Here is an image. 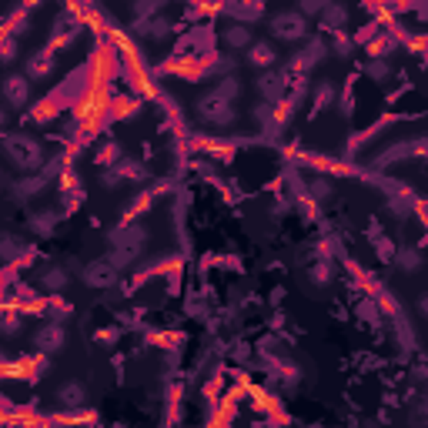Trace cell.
Segmentation results:
<instances>
[{
  "label": "cell",
  "instance_id": "obj_1",
  "mask_svg": "<svg viewBox=\"0 0 428 428\" xmlns=\"http://www.w3.org/2000/svg\"><path fill=\"white\" fill-rule=\"evenodd\" d=\"M3 151H7V161L17 168V171H37L44 164V148L37 137H27V134H7L3 141Z\"/></svg>",
  "mask_w": 428,
  "mask_h": 428
},
{
  "label": "cell",
  "instance_id": "obj_2",
  "mask_svg": "<svg viewBox=\"0 0 428 428\" xmlns=\"http://www.w3.org/2000/svg\"><path fill=\"white\" fill-rule=\"evenodd\" d=\"M274 40H285V44H294V40H305L308 37V20L301 17L298 10H281L274 14L271 24H268Z\"/></svg>",
  "mask_w": 428,
  "mask_h": 428
},
{
  "label": "cell",
  "instance_id": "obj_3",
  "mask_svg": "<svg viewBox=\"0 0 428 428\" xmlns=\"http://www.w3.org/2000/svg\"><path fill=\"white\" fill-rule=\"evenodd\" d=\"M198 114L207 120V124H214V127H231L235 120H238V111L231 107V104H224L221 97H214V94H207L198 101Z\"/></svg>",
  "mask_w": 428,
  "mask_h": 428
},
{
  "label": "cell",
  "instance_id": "obj_4",
  "mask_svg": "<svg viewBox=\"0 0 428 428\" xmlns=\"http://www.w3.org/2000/svg\"><path fill=\"white\" fill-rule=\"evenodd\" d=\"M64 342H68V331H64V325H57V322L40 325L34 335V348L40 355H57V351L64 348Z\"/></svg>",
  "mask_w": 428,
  "mask_h": 428
},
{
  "label": "cell",
  "instance_id": "obj_5",
  "mask_svg": "<svg viewBox=\"0 0 428 428\" xmlns=\"http://www.w3.org/2000/svg\"><path fill=\"white\" fill-rule=\"evenodd\" d=\"M81 281H84L87 288H111L114 281H118V268L111 264V257H104V261H94V264H87L84 271H81Z\"/></svg>",
  "mask_w": 428,
  "mask_h": 428
},
{
  "label": "cell",
  "instance_id": "obj_6",
  "mask_svg": "<svg viewBox=\"0 0 428 428\" xmlns=\"http://www.w3.org/2000/svg\"><path fill=\"white\" fill-rule=\"evenodd\" d=\"M3 97H7V104H10L14 111L27 107V101H31V77H27V74H10V77L3 81Z\"/></svg>",
  "mask_w": 428,
  "mask_h": 428
},
{
  "label": "cell",
  "instance_id": "obj_7",
  "mask_svg": "<svg viewBox=\"0 0 428 428\" xmlns=\"http://www.w3.org/2000/svg\"><path fill=\"white\" fill-rule=\"evenodd\" d=\"M325 54H328L325 40H322V37H311L308 44H305V51L292 57V70H298V74H301V70H311L318 61H322V57H325Z\"/></svg>",
  "mask_w": 428,
  "mask_h": 428
},
{
  "label": "cell",
  "instance_id": "obj_8",
  "mask_svg": "<svg viewBox=\"0 0 428 428\" xmlns=\"http://www.w3.org/2000/svg\"><path fill=\"white\" fill-rule=\"evenodd\" d=\"M285 90H288V77H285V74L268 70V74H261V77H257V94H261V97H268V104H278Z\"/></svg>",
  "mask_w": 428,
  "mask_h": 428
},
{
  "label": "cell",
  "instance_id": "obj_9",
  "mask_svg": "<svg viewBox=\"0 0 428 428\" xmlns=\"http://www.w3.org/2000/svg\"><path fill=\"white\" fill-rule=\"evenodd\" d=\"M44 188H47V177H44V174H24L20 181H14L10 198H14V201H27V198H37Z\"/></svg>",
  "mask_w": 428,
  "mask_h": 428
},
{
  "label": "cell",
  "instance_id": "obj_10",
  "mask_svg": "<svg viewBox=\"0 0 428 428\" xmlns=\"http://www.w3.org/2000/svg\"><path fill=\"white\" fill-rule=\"evenodd\" d=\"M221 40H224V47H231V51H248V47L255 44V37H251V27H248V24H238V20L224 27Z\"/></svg>",
  "mask_w": 428,
  "mask_h": 428
},
{
  "label": "cell",
  "instance_id": "obj_11",
  "mask_svg": "<svg viewBox=\"0 0 428 428\" xmlns=\"http://www.w3.org/2000/svg\"><path fill=\"white\" fill-rule=\"evenodd\" d=\"M248 64L257 68V70L274 68V64H278V51H274V44H268V40H255V44L248 47Z\"/></svg>",
  "mask_w": 428,
  "mask_h": 428
},
{
  "label": "cell",
  "instance_id": "obj_12",
  "mask_svg": "<svg viewBox=\"0 0 428 428\" xmlns=\"http://www.w3.org/2000/svg\"><path fill=\"white\" fill-rule=\"evenodd\" d=\"M54 68H57V57L51 51H37L31 54V61H27V77L31 81H44V77H51Z\"/></svg>",
  "mask_w": 428,
  "mask_h": 428
},
{
  "label": "cell",
  "instance_id": "obj_13",
  "mask_svg": "<svg viewBox=\"0 0 428 428\" xmlns=\"http://www.w3.org/2000/svg\"><path fill=\"white\" fill-rule=\"evenodd\" d=\"M318 27H325L331 34H344L342 27H348V7L344 3H328L325 14L318 17Z\"/></svg>",
  "mask_w": 428,
  "mask_h": 428
},
{
  "label": "cell",
  "instance_id": "obj_14",
  "mask_svg": "<svg viewBox=\"0 0 428 428\" xmlns=\"http://www.w3.org/2000/svg\"><path fill=\"white\" fill-rule=\"evenodd\" d=\"M68 281H70V274L64 271L61 264H51V268H44V271H40V288L51 294V298L64 292V288H68Z\"/></svg>",
  "mask_w": 428,
  "mask_h": 428
},
{
  "label": "cell",
  "instance_id": "obj_15",
  "mask_svg": "<svg viewBox=\"0 0 428 428\" xmlns=\"http://www.w3.org/2000/svg\"><path fill=\"white\" fill-rule=\"evenodd\" d=\"M54 228H57V214H54V211H34V214L27 218V231L37 235V238H51Z\"/></svg>",
  "mask_w": 428,
  "mask_h": 428
},
{
  "label": "cell",
  "instance_id": "obj_16",
  "mask_svg": "<svg viewBox=\"0 0 428 428\" xmlns=\"http://www.w3.org/2000/svg\"><path fill=\"white\" fill-rule=\"evenodd\" d=\"M94 161L101 164L104 171H107V168H118L120 161H124V148H120L118 141H101V144H97V154H94Z\"/></svg>",
  "mask_w": 428,
  "mask_h": 428
},
{
  "label": "cell",
  "instance_id": "obj_17",
  "mask_svg": "<svg viewBox=\"0 0 428 428\" xmlns=\"http://www.w3.org/2000/svg\"><path fill=\"white\" fill-rule=\"evenodd\" d=\"M84 398H87V392L81 381H64V385L57 388V402H61L64 409H81Z\"/></svg>",
  "mask_w": 428,
  "mask_h": 428
},
{
  "label": "cell",
  "instance_id": "obj_18",
  "mask_svg": "<svg viewBox=\"0 0 428 428\" xmlns=\"http://www.w3.org/2000/svg\"><path fill=\"white\" fill-rule=\"evenodd\" d=\"M131 27H134L137 37H148V40H161V37L171 34V24H168V20H161V17H154V20H137V24H131Z\"/></svg>",
  "mask_w": 428,
  "mask_h": 428
},
{
  "label": "cell",
  "instance_id": "obj_19",
  "mask_svg": "<svg viewBox=\"0 0 428 428\" xmlns=\"http://www.w3.org/2000/svg\"><path fill=\"white\" fill-rule=\"evenodd\" d=\"M395 261H398V268H402V271L415 274L422 264H425V255H422L418 248H409V244H405V248H398V251H395Z\"/></svg>",
  "mask_w": 428,
  "mask_h": 428
},
{
  "label": "cell",
  "instance_id": "obj_20",
  "mask_svg": "<svg viewBox=\"0 0 428 428\" xmlns=\"http://www.w3.org/2000/svg\"><path fill=\"white\" fill-rule=\"evenodd\" d=\"M335 104V84L331 81H322V84L311 87V107H315V114L318 111H328Z\"/></svg>",
  "mask_w": 428,
  "mask_h": 428
},
{
  "label": "cell",
  "instance_id": "obj_21",
  "mask_svg": "<svg viewBox=\"0 0 428 428\" xmlns=\"http://www.w3.org/2000/svg\"><path fill=\"white\" fill-rule=\"evenodd\" d=\"M388 207H392V218H398V221L411 214L415 201H411V194L405 191V184H402V191H392V194H388Z\"/></svg>",
  "mask_w": 428,
  "mask_h": 428
},
{
  "label": "cell",
  "instance_id": "obj_22",
  "mask_svg": "<svg viewBox=\"0 0 428 428\" xmlns=\"http://www.w3.org/2000/svg\"><path fill=\"white\" fill-rule=\"evenodd\" d=\"M214 97H221L224 104H235L241 97V81H235V77H221V81L214 84Z\"/></svg>",
  "mask_w": 428,
  "mask_h": 428
},
{
  "label": "cell",
  "instance_id": "obj_23",
  "mask_svg": "<svg viewBox=\"0 0 428 428\" xmlns=\"http://www.w3.org/2000/svg\"><path fill=\"white\" fill-rule=\"evenodd\" d=\"M114 171L120 174V181H148V168H144V164H137V161H127V157L120 161Z\"/></svg>",
  "mask_w": 428,
  "mask_h": 428
},
{
  "label": "cell",
  "instance_id": "obj_24",
  "mask_svg": "<svg viewBox=\"0 0 428 428\" xmlns=\"http://www.w3.org/2000/svg\"><path fill=\"white\" fill-rule=\"evenodd\" d=\"M365 74H368L372 81H378V84H381V81H388V77H392V64H388V57H372V61L365 64Z\"/></svg>",
  "mask_w": 428,
  "mask_h": 428
},
{
  "label": "cell",
  "instance_id": "obj_25",
  "mask_svg": "<svg viewBox=\"0 0 428 428\" xmlns=\"http://www.w3.org/2000/svg\"><path fill=\"white\" fill-rule=\"evenodd\" d=\"M164 10V3H131V17H134V24L137 20H151L154 14H161Z\"/></svg>",
  "mask_w": 428,
  "mask_h": 428
},
{
  "label": "cell",
  "instance_id": "obj_26",
  "mask_svg": "<svg viewBox=\"0 0 428 428\" xmlns=\"http://www.w3.org/2000/svg\"><path fill=\"white\" fill-rule=\"evenodd\" d=\"M308 278H311V285H328V281H331V264H328V261H318V264H311V268H308Z\"/></svg>",
  "mask_w": 428,
  "mask_h": 428
},
{
  "label": "cell",
  "instance_id": "obj_27",
  "mask_svg": "<svg viewBox=\"0 0 428 428\" xmlns=\"http://www.w3.org/2000/svg\"><path fill=\"white\" fill-rule=\"evenodd\" d=\"M311 198H315V201H328V198H331V181H328V177H311Z\"/></svg>",
  "mask_w": 428,
  "mask_h": 428
},
{
  "label": "cell",
  "instance_id": "obj_28",
  "mask_svg": "<svg viewBox=\"0 0 428 428\" xmlns=\"http://www.w3.org/2000/svg\"><path fill=\"white\" fill-rule=\"evenodd\" d=\"M331 51H335V57H351V51H355V40L348 34H335V40H331Z\"/></svg>",
  "mask_w": 428,
  "mask_h": 428
},
{
  "label": "cell",
  "instance_id": "obj_29",
  "mask_svg": "<svg viewBox=\"0 0 428 428\" xmlns=\"http://www.w3.org/2000/svg\"><path fill=\"white\" fill-rule=\"evenodd\" d=\"M325 0H305V3H301V7H298V14H301V17L308 20V17H322V14H325Z\"/></svg>",
  "mask_w": 428,
  "mask_h": 428
},
{
  "label": "cell",
  "instance_id": "obj_30",
  "mask_svg": "<svg viewBox=\"0 0 428 428\" xmlns=\"http://www.w3.org/2000/svg\"><path fill=\"white\" fill-rule=\"evenodd\" d=\"M0 61L3 64H14L17 61V37H10V34H3V47H0Z\"/></svg>",
  "mask_w": 428,
  "mask_h": 428
},
{
  "label": "cell",
  "instance_id": "obj_31",
  "mask_svg": "<svg viewBox=\"0 0 428 428\" xmlns=\"http://www.w3.org/2000/svg\"><path fill=\"white\" fill-rule=\"evenodd\" d=\"M68 315H70V305H68V301H61V298L54 294V301H51V318L57 322V325H61V322H64Z\"/></svg>",
  "mask_w": 428,
  "mask_h": 428
},
{
  "label": "cell",
  "instance_id": "obj_32",
  "mask_svg": "<svg viewBox=\"0 0 428 428\" xmlns=\"http://www.w3.org/2000/svg\"><path fill=\"white\" fill-rule=\"evenodd\" d=\"M20 328H24V325H20V318H17V315H7V318H3V335H7V338H14V335H17Z\"/></svg>",
  "mask_w": 428,
  "mask_h": 428
},
{
  "label": "cell",
  "instance_id": "obj_33",
  "mask_svg": "<svg viewBox=\"0 0 428 428\" xmlns=\"http://www.w3.org/2000/svg\"><path fill=\"white\" fill-rule=\"evenodd\" d=\"M17 251H20L17 238H14V235H7V238H3V257H7V261H14V257H17Z\"/></svg>",
  "mask_w": 428,
  "mask_h": 428
},
{
  "label": "cell",
  "instance_id": "obj_34",
  "mask_svg": "<svg viewBox=\"0 0 428 428\" xmlns=\"http://www.w3.org/2000/svg\"><path fill=\"white\" fill-rule=\"evenodd\" d=\"M118 335H120L118 328H104V331H97V338H101V342H107V344L118 342Z\"/></svg>",
  "mask_w": 428,
  "mask_h": 428
},
{
  "label": "cell",
  "instance_id": "obj_35",
  "mask_svg": "<svg viewBox=\"0 0 428 428\" xmlns=\"http://www.w3.org/2000/svg\"><path fill=\"white\" fill-rule=\"evenodd\" d=\"M418 315H422V318H428V292L418 294Z\"/></svg>",
  "mask_w": 428,
  "mask_h": 428
},
{
  "label": "cell",
  "instance_id": "obj_36",
  "mask_svg": "<svg viewBox=\"0 0 428 428\" xmlns=\"http://www.w3.org/2000/svg\"><path fill=\"white\" fill-rule=\"evenodd\" d=\"M418 151H422V154L428 157V141H418Z\"/></svg>",
  "mask_w": 428,
  "mask_h": 428
}]
</instances>
